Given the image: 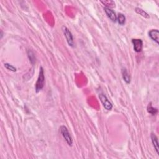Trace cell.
I'll list each match as a JSON object with an SVG mask.
<instances>
[{"label": "cell", "mask_w": 159, "mask_h": 159, "mask_svg": "<svg viewBox=\"0 0 159 159\" xmlns=\"http://www.w3.org/2000/svg\"><path fill=\"white\" fill-rule=\"evenodd\" d=\"M45 83V76H44V70L42 67H40V71L39 77L36 83H35V91L38 93L41 91L44 86Z\"/></svg>", "instance_id": "6da1fadb"}, {"label": "cell", "mask_w": 159, "mask_h": 159, "mask_svg": "<svg viewBox=\"0 0 159 159\" xmlns=\"http://www.w3.org/2000/svg\"><path fill=\"white\" fill-rule=\"evenodd\" d=\"M60 133L62 134L63 137L65 139V140L66 141L68 145L70 146L72 145V144H73L72 138H71L70 134L69 133L68 129L67 128V127L65 126H61L60 127Z\"/></svg>", "instance_id": "7a4b0ae2"}, {"label": "cell", "mask_w": 159, "mask_h": 159, "mask_svg": "<svg viewBox=\"0 0 159 159\" xmlns=\"http://www.w3.org/2000/svg\"><path fill=\"white\" fill-rule=\"evenodd\" d=\"M62 31L64 34L65 39L67 40V42L68 43V44L71 47H74V41H73V35L71 34L70 30L67 28L65 26L62 27Z\"/></svg>", "instance_id": "3957f363"}, {"label": "cell", "mask_w": 159, "mask_h": 159, "mask_svg": "<svg viewBox=\"0 0 159 159\" xmlns=\"http://www.w3.org/2000/svg\"><path fill=\"white\" fill-rule=\"evenodd\" d=\"M99 99H100L103 107H104L106 110L111 111L113 109L112 103L109 101L108 98L106 96V95L103 94H100L99 95Z\"/></svg>", "instance_id": "277c9868"}, {"label": "cell", "mask_w": 159, "mask_h": 159, "mask_svg": "<svg viewBox=\"0 0 159 159\" xmlns=\"http://www.w3.org/2000/svg\"><path fill=\"white\" fill-rule=\"evenodd\" d=\"M132 43L134 46V50L136 52H140L142 50L143 42L141 39H132Z\"/></svg>", "instance_id": "5b68a950"}, {"label": "cell", "mask_w": 159, "mask_h": 159, "mask_svg": "<svg viewBox=\"0 0 159 159\" xmlns=\"http://www.w3.org/2000/svg\"><path fill=\"white\" fill-rule=\"evenodd\" d=\"M149 35L152 41H155L157 44H159V31L157 29H152L149 31Z\"/></svg>", "instance_id": "8992f818"}, {"label": "cell", "mask_w": 159, "mask_h": 159, "mask_svg": "<svg viewBox=\"0 0 159 159\" xmlns=\"http://www.w3.org/2000/svg\"><path fill=\"white\" fill-rule=\"evenodd\" d=\"M104 10L107 15V16H108L113 22H116L117 21V17L115 12L111 9L108 8V7H105Z\"/></svg>", "instance_id": "52a82bcc"}, {"label": "cell", "mask_w": 159, "mask_h": 159, "mask_svg": "<svg viewBox=\"0 0 159 159\" xmlns=\"http://www.w3.org/2000/svg\"><path fill=\"white\" fill-rule=\"evenodd\" d=\"M151 140H152V142L153 144V145L156 151L157 152V154L159 155V147H158V138L156 136V135L154 133L151 134Z\"/></svg>", "instance_id": "ba28073f"}, {"label": "cell", "mask_w": 159, "mask_h": 159, "mask_svg": "<svg viewBox=\"0 0 159 159\" xmlns=\"http://www.w3.org/2000/svg\"><path fill=\"white\" fill-rule=\"evenodd\" d=\"M122 75L123 80H124L126 83L129 84V83H130V77L126 69H122Z\"/></svg>", "instance_id": "9c48e42d"}, {"label": "cell", "mask_w": 159, "mask_h": 159, "mask_svg": "<svg viewBox=\"0 0 159 159\" xmlns=\"http://www.w3.org/2000/svg\"><path fill=\"white\" fill-rule=\"evenodd\" d=\"M147 112L152 115H156L158 113V109L156 108H154L152 106V103H150L147 106Z\"/></svg>", "instance_id": "30bf717a"}, {"label": "cell", "mask_w": 159, "mask_h": 159, "mask_svg": "<svg viewBox=\"0 0 159 159\" xmlns=\"http://www.w3.org/2000/svg\"><path fill=\"white\" fill-rule=\"evenodd\" d=\"M117 20H118V23L119 24V25L123 26V25L125 24L126 17H125V16L123 14L119 13L118 16V18H117Z\"/></svg>", "instance_id": "8fae6325"}, {"label": "cell", "mask_w": 159, "mask_h": 159, "mask_svg": "<svg viewBox=\"0 0 159 159\" xmlns=\"http://www.w3.org/2000/svg\"><path fill=\"white\" fill-rule=\"evenodd\" d=\"M135 11H136V13L139 14H140L143 17H144L145 18H149V15L146 13L145 11H144L143 10L141 9V8H139V7H136V9H135Z\"/></svg>", "instance_id": "7c38bea8"}, {"label": "cell", "mask_w": 159, "mask_h": 159, "mask_svg": "<svg viewBox=\"0 0 159 159\" xmlns=\"http://www.w3.org/2000/svg\"><path fill=\"white\" fill-rule=\"evenodd\" d=\"M101 3L107 6L106 7H108V8L115 6V3L113 1H101Z\"/></svg>", "instance_id": "4fadbf2b"}, {"label": "cell", "mask_w": 159, "mask_h": 159, "mask_svg": "<svg viewBox=\"0 0 159 159\" xmlns=\"http://www.w3.org/2000/svg\"><path fill=\"white\" fill-rule=\"evenodd\" d=\"M28 57H29L30 62H31V63H33H33L35 61V58L34 53L30 50H28Z\"/></svg>", "instance_id": "5bb4252c"}, {"label": "cell", "mask_w": 159, "mask_h": 159, "mask_svg": "<svg viewBox=\"0 0 159 159\" xmlns=\"http://www.w3.org/2000/svg\"><path fill=\"white\" fill-rule=\"evenodd\" d=\"M5 67H6V69L9 70L10 71H14V72L16 71V68H15L14 66H13L11 64H9V63H5Z\"/></svg>", "instance_id": "9a60e30c"}]
</instances>
